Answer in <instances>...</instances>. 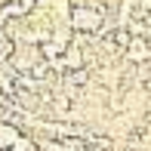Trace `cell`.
I'll list each match as a JSON object with an SVG mask.
<instances>
[{
  "label": "cell",
  "instance_id": "1",
  "mask_svg": "<svg viewBox=\"0 0 151 151\" xmlns=\"http://www.w3.org/2000/svg\"><path fill=\"white\" fill-rule=\"evenodd\" d=\"M99 25H102L99 9H90V6H77L74 9V28L77 31H99Z\"/></svg>",
  "mask_w": 151,
  "mask_h": 151
},
{
  "label": "cell",
  "instance_id": "2",
  "mask_svg": "<svg viewBox=\"0 0 151 151\" xmlns=\"http://www.w3.org/2000/svg\"><path fill=\"white\" fill-rule=\"evenodd\" d=\"M0 142H3V145H16V142H19V133L12 127H0Z\"/></svg>",
  "mask_w": 151,
  "mask_h": 151
}]
</instances>
